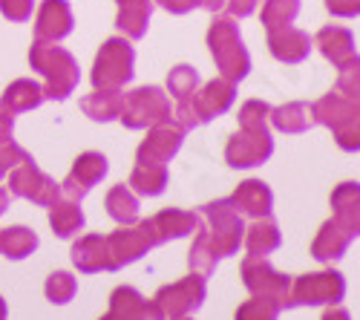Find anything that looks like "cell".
I'll return each mask as SVG.
<instances>
[{"instance_id":"obj_38","label":"cell","mask_w":360,"mask_h":320,"mask_svg":"<svg viewBox=\"0 0 360 320\" xmlns=\"http://www.w3.org/2000/svg\"><path fill=\"white\" fill-rule=\"evenodd\" d=\"M283 306H277L274 300H265V297H251L248 303L239 306L236 320H277Z\"/></svg>"},{"instance_id":"obj_26","label":"cell","mask_w":360,"mask_h":320,"mask_svg":"<svg viewBox=\"0 0 360 320\" xmlns=\"http://www.w3.org/2000/svg\"><path fill=\"white\" fill-rule=\"evenodd\" d=\"M248 257H268L274 254L283 245V234H280V225L265 217V219H254L251 228H245V240H243Z\"/></svg>"},{"instance_id":"obj_41","label":"cell","mask_w":360,"mask_h":320,"mask_svg":"<svg viewBox=\"0 0 360 320\" xmlns=\"http://www.w3.org/2000/svg\"><path fill=\"white\" fill-rule=\"evenodd\" d=\"M26 159H32L29 156L20 144H15V141H6V144H0V179L6 177V173H12L20 162H26Z\"/></svg>"},{"instance_id":"obj_13","label":"cell","mask_w":360,"mask_h":320,"mask_svg":"<svg viewBox=\"0 0 360 320\" xmlns=\"http://www.w3.org/2000/svg\"><path fill=\"white\" fill-rule=\"evenodd\" d=\"M150 248H153V245H150L141 222H136V225H118L112 234L107 237V271H118V269L136 263V260H141Z\"/></svg>"},{"instance_id":"obj_40","label":"cell","mask_w":360,"mask_h":320,"mask_svg":"<svg viewBox=\"0 0 360 320\" xmlns=\"http://www.w3.org/2000/svg\"><path fill=\"white\" fill-rule=\"evenodd\" d=\"M335 133V141H338V148L346 151V153H357L360 151V115L340 127L332 130Z\"/></svg>"},{"instance_id":"obj_50","label":"cell","mask_w":360,"mask_h":320,"mask_svg":"<svg viewBox=\"0 0 360 320\" xmlns=\"http://www.w3.org/2000/svg\"><path fill=\"white\" fill-rule=\"evenodd\" d=\"M0 320H6V303H4V297H0Z\"/></svg>"},{"instance_id":"obj_39","label":"cell","mask_w":360,"mask_h":320,"mask_svg":"<svg viewBox=\"0 0 360 320\" xmlns=\"http://www.w3.org/2000/svg\"><path fill=\"white\" fill-rule=\"evenodd\" d=\"M268 115H271V104L259 98H251L239 107V127H268Z\"/></svg>"},{"instance_id":"obj_30","label":"cell","mask_w":360,"mask_h":320,"mask_svg":"<svg viewBox=\"0 0 360 320\" xmlns=\"http://www.w3.org/2000/svg\"><path fill=\"white\" fill-rule=\"evenodd\" d=\"M104 208H107L112 222H118V225H136L141 205H139V196L130 191V185H112L107 191Z\"/></svg>"},{"instance_id":"obj_10","label":"cell","mask_w":360,"mask_h":320,"mask_svg":"<svg viewBox=\"0 0 360 320\" xmlns=\"http://www.w3.org/2000/svg\"><path fill=\"white\" fill-rule=\"evenodd\" d=\"M153 303L162 309L165 320H182L188 314H193L202 303H205V277L202 274H191L179 283H170L165 288H159V295L153 297Z\"/></svg>"},{"instance_id":"obj_5","label":"cell","mask_w":360,"mask_h":320,"mask_svg":"<svg viewBox=\"0 0 360 320\" xmlns=\"http://www.w3.org/2000/svg\"><path fill=\"white\" fill-rule=\"evenodd\" d=\"M136 75V49L127 38H110L101 44L96 64H93V87L96 90H118L133 81Z\"/></svg>"},{"instance_id":"obj_9","label":"cell","mask_w":360,"mask_h":320,"mask_svg":"<svg viewBox=\"0 0 360 320\" xmlns=\"http://www.w3.org/2000/svg\"><path fill=\"white\" fill-rule=\"evenodd\" d=\"M9 193L35 202L41 208H49L52 202L61 199V182L46 177V173L35 165V159H26L9 173Z\"/></svg>"},{"instance_id":"obj_43","label":"cell","mask_w":360,"mask_h":320,"mask_svg":"<svg viewBox=\"0 0 360 320\" xmlns=\"http://www.w3.org/2000/svg\"><path fill=\"white\" fill-rule=\"evenodd\" d=\"M326 9L335 18H357L360 15V0H326Z\"/></svg>"},{"instance_id":"obj_19","label":"cell","mask_w":360,"mask_h":320,"mask_svg":"<svg viewBox=\"0 0 360 320\" xmlns=\"http://www.w3.org/2000/svg\"><path fill=\"white\" fill-rule=\"evenodd\" d=\"M233 208L243 214V217H251V219H265L271 217V208H274V193L262 179H245L239 182L233 196Z\"/></svg>"},{"instance_id":"obj_18","label":"cell","mask_w":360,"mask_h":320,"mask_svg":"<svg viewBox=\"0 0 360 320\" xmlns=\"http://www.w3.org/2000/svg\"><path fill=\"white\" fill-rule=\"evenodd\" d=\"M311 46L314 41L309 38V32H303L297 26H283V29L268 32V49H271V55L280 64H303Z\"/></svg>"},{"instance_id":"obj_17","label":"cell","mask_w":360,"mask_h":320,"mask_svg":"<svg viewBox=\"0 0 360 320\" xmlns=\"http://www.w3.org/2000/svg\"><path fill=\"white\" fill-rule=\"evenodd\" d=\"M101 320H165L156 303H147L133 286H118L110 297V312Z\"/></svg>"},{"instance_id":"obj_28","label":"cell","mask_w":360,"mask_h":320,"mask_svg":"<svg viewBox=\"0 0 360 320\" xmlns=\"http://www.w3.org/2000/svg\"><path fill=\"white\" fill-rule=\"evenodd\" d=\"M72 263L84 274L107 271V237L101 234H86L72 245Z\"/></svg>"},{"instance_id":"obj_22","label":"cell","mask_w":360,"mask_h":320,"mask_svg":"<svg viewBox=\"0 0 360 320\" xmlns=\"http://www.w3.org/2000/svg\"><path fill=\"white\" fill-rule=\"evenodd\" d=\"M335 222L349 237H360V182H343L332 193Z\"/></svg>"},{"instance_id":"obj_14","label":"cell","mask_w":360,"mask_h":320,"mask_svg":"<svg viewBox=\"0 0 360 320\" xmlns=\"http://www.w3.org/2000/svg\"><path fill=\"white\" fill-rule=\"evenodd\" d=\"M107 170H110V162H107L104 153H98V151L81 153V156L75 159L72 170L67 173V179L61 182V196L81 202L89 191H93V188L107 177Z\"/></svg>"},{"instance_id":"obj_15","label":"cell","mask_w":360,"mask_h":320,"mask_svg":"<svg viewBox=\"0 0 360 320\" xmlns=\"http://www.w3.org/2000/svg\"><path fill=\"white\" fill-rule=\"evenodd\" d=\"M139 222H141L144 234L153 248L162 243H170V240H182L199 228V217L193 211H182V208H165L156 217L139 219Z\"/></svg>"},{"instance_id":"obj_3","label":"cell","mask_w":360,"mask_h":320,"mask_svg":"<svg viewBox=\"0 0 360 320\" xmlns=\"http://www.w3.org/2000/svg\"><path fill=\"white\" fill-rule=\"evenodd\" d=\"M207 46L217 61V70L228 81H243L251 72V55L239 35V26L231 15H214L211 29H207Z\"/></svg>"},{"instance_id":"obj_34","label":"cell","mask_w":360,"mask_h":320,"mask_svg":"<svg viewBox=\"0 0 360 320\" xmlns=\"http://www.w3.org/2000/svg\"><path fill=\"white\" fill-rule=\"evenodd\" d=\"M300 15V0H265L262 4V26L265 32H274L283 26H294Z\"/></svg>"},{"instance_id":"obj_24","label":"cell","mask_w":360,"mask_h":320,"mask_svg":"<svg viewBox=\"0 0 360 320\" xmlns=\"http://www.w3.org/2000/svg\"><path fill=\"white\" fill-rule=\"evenodd\" d=\"M349 243H352V237L335 219H328V222L320 225L317 237L311 243V257L317 260V263H335V260H340L346 254Z\"/></svg>"},{"instance_id":"obj_25","label":"cell","mask_w":360,"mask_h":320,"mask_svg":"<svg viewBox=\"0 0 360 320\" xmlns=\"http://www.w3.org/2000/svg\"><path fill=\"white\" fill-rule=\"evenodd\" d=\"M46 101L44 96V87L32 78H18L6 87V93L4 98H0V107H6L12 115L18 113H29V110H38L41 104Z\"/></svg>"},{"instance_id":"obj_23","label":"cell","mask_w":360,"mask_h":320,"mask_svg":"<svg viewBox=\"0 0 360 320\" xmlns=\"http://www.w3.org/2000/svg\"><path fill=\"white\" fill-rule=\"evenodd\" d=\"M311 115H314V124H323L328 130H335V127L357 119L360 110L346 96H340L338 90H332V93H326L323 98H317L311 104Z\"/></svg>"},{"instance_id":"obj_20","label":"cell","mask_w":360,"mask_h":320,"mask_svg":"<svg viewBox=\"0 0 360 320\" xmlns=\"http://www.w3.org/2000/svg\"><path fill=\"white\" fill-rule=\"evenodd\" d=\"M311 41H314V46L320 49V55L326 58V61H332L338 70H340L343 64H349L352 58L357 55V52H354V35L349 32L346 26H338V23L323 26Z\"/></svg>"},{"instance_id":"obj_31","label":"cell","mask_w":360,"mask_h":320,"mask_svg":"<svg viewBox=\"0 0 360 320\" xmlns=\"http://www.w3.org/2000/svg\"><path fill=\"white\" fill-rule=\"evenodd\" d=\"M122 96L124 93H118V90H96L81 98V110L93 122H101V124L115 122L118 113H122Z\"/></svg>"},{"instance_id":"obj_1","label":"cell","mask_w":360,"mask_h":320,"mask_svg":"<svg viewBox=\"0 0 360 320\" xmlns=\"http://www.w3.org/2000/svg\"><path fill=\"white\" fill-rule=\"evenodd\" d=\"M205 225L196 228L193 245L188 251V266L193 274H214L219 257H233L239 254V245L245 240V225L243 214L233 208L231 199H217L202 205Z\"/></svg>"},{"instance_id":"obj_35","label":"cell","mask_w":360,"mask_h":320,"mask_svg":"<svg viewBox=\"0 0 360 320\" xmlns=\"http://www.w3.org/2000/svg\"><path fill=\"white\" fill-rule=\"evenodd\" d=\"M196 90H199V72L191 64H179V67L170 70V75H167V93H170V98L185 101Z\"/></svg>"},{"instance_id":"obj_4","label":"cell","mask_w":360,"mask_h":320,"mask_svg":"<svg viewBox=\"0 0 360 320\" xmlns=\"http://www.w3.org/2000/svg\"><path fill=\"white\" fill-rule=\"evenodd\" d=\"M233 101H236V84L219 75L214 81H207L205 87H199L191 98L176 101L173 119L185 130H193V127L214 122L217 115H225L233 107Z\"/></svg>"},{"instance_id":"obj_21","label":"cell","mask_w":360,"mask_h":320,"mask_svg":"<svg viewBox=\"0 0 360 320\" xmlns=\"http://www.w3.org/2000/svg\"><path fill=\"white\" fill-rule=\"evenodd\" d=\"M115 4H118L115 26H118V32H122V38L141 41L147 35V26H150V18H153L156 0H115Z\"/></svg>"},{"instance_id":"obj_27","label":"cell","mask_w":360,"mask_h":320,"mask_svg":"<svg viewBox=\"0 0 360 320\" xmlns=\"http://www.w3.org/2000/svg\"><path fill=\"white\" fill-rule=\"evenodd\" d=\"M268 124L280 133H306L309 127H314V115H311V104L306 101H288L283 107H271L268 115Z\"/></svg>"},{"instance_id":"obj_32","label":"cell","mask_w":360,"mask_h":320,"mask_svg":"<svg viewBox=\"0 0 360 320\" xmlns=\"http://www.w3.org/2000/svg\"><path fill=\"white\" fill-rule=\"evenodd\" d=\"M130 191L136 196H159L167 188V165H144L136 162L130 173Z\"/></svg>"},{"instance_id":"obj_42","label":"cell","mask_w":360,"mask_h":320,"mask_svg":"<svg viewBox=\"0 0 360 320\" xmlns=\"http://www.w3.org/2000/svg\"><path fill=\"white\" fill-rule=\"evenodd\" d=\"M35 9V0H0V15L12 23H23L32 18Z\"/></svg>"},{"instance_id":"obj_7","label":"cell","mask_w":360,"mask_h":320,"mask_svg":"<svg viewBox=\"0 0 360 320\" xmlns=\"http://www.w3.org/2000/svg\"><path fill=\"white\" fill-rule=\"evenodd\" d=\"M346 295V280L340 271H314V274H303L291 283L288 292V303L285 306H338Z\"/></svg>"},{"instance_id":"obj_36","label":"cell","mask_w":360,"mask_h":320,"mask_svg":"<svg viewBox=\"0 0 360 320\" xmlns=\"http://www.w3.org/2000/svg\"><path fill=\"white\" fill-rule=\"evenodd\" d=\"M335 90L340 96H346L360 110V55H354L349 64H343L338 70V87H335Z\"/></svg>"},{"instance_id":"obj_44","label":"cell","mask_w":360,"mask_h":320,"mask_svg":"<svg viewBox=\"0 0 360 320\" xmlns=\"http://www.w3.org/2000/svg\"><path fill=\"white\" fill-rule=\"evenodd\" d=\"M259 6V0H225V9L233 20H243V18H251Z\"/></svg>"},{"instance_id":"obj_37","label":"cell","mask_w":360,"mask_h":320,"mask_svg":"<svg viewBox=\"0 0 360 320\" xmlns=\"http://www.w3.org/2000/svg\"><path fill=\"white\" fill-rule=\"evenodd\" d=\"M75 288H78V283H75L72 274H67V271H52V274L46 277L44 292H46V297H49L52 303H70V300L75 297Z\"/></svg>"},{"instance_id":"obj_16","label":"cell","mask_w":360,"mask_h":320,"mask_svg":"<svg viewBox=\"0 0 360 320\" xmlns=\"http://www.w3.org/2000/svg\"><path fill=\"white\" fill-rule=\"evenodd\" d=\"M72 29H75V18L67 0H44L35 15V41L61 44L64 38L72 35Z\"/></svg>"},{"instance_id":"obj_46","label":"cell","mask_w":360,"mask_h":320,"mask_svg":"<svg viewBox=\"0 0 360 320\" xmlns=\"http://www.w3.org/2000/svg\"><path fill=\"white\" fill-rule=\"evenodd\" d=\"M12 130H15V115L6 107H0V144L12 141Z\"/></svg>"},{"instance_id":"obj_48","label":"cell","mask_w":360,"mask_h":320,"mask_svg":"<svg viewBox=\"0 0 360 320\" xmlns=\"http://www.w3.org/2000/svg\"><path fill=\"white\" fill-rule=\"evenodd\" d=\"M323 320H349V312L346 309H340V306H332L326 314H323Z\"/></svg>"},{"instance_id":"obj_49","label":"cell","mask_w":360,"mask_h":320,"mask_svg":"<svg viewBox=\"0 0 360 320\" xmlns=\"http://www.w3.org/2000/svg\"><path fill=\"white\" fill-rule=\"evenodd\" d=\"M6 208H9V191H6V188H0V217L6 214Z\"/></svg>"},{"instance_id":"obj_47","label":"cell","mask_w":360,"mask_h":320,"mask_svg":"<svg viewBox=\"0 0 360 320\" xmlns=\"http://www.w3.org/2000/svg\"><path fill=\"white\" fill-rule=\"evenodd\" d=\"M199 9L219 15V9H225V0H199Z\"/></svg>"},{"instance_id":"obj_8","label":"cell","mask_w":360,"mask_h":320,"mask_svg":"<svg viewBox=\"0 0 360 320\" xmlns=\"http://www.w3.org/2000/svg\"><path fill=\"white\" fill-rule=\"evenodd\" d=\"M274 153V139L268 127H239L225 144V162L231 167H257Z\"/></svg>"},{"instance_id":"obj_11","label":"cell","mask_w":360,"mask_h":320,"mask_svg":"<svg viewBox=\"0 0 360 320\" xmlns=\"http://www.w3.org/2000/svg\"><path fill=\"white\" fill-rule=\"evenodd\" d=\"M243 283H245V288H248L254 297L274 300L277 306H285L288 303L291 280L268 266L265 257H245L243 260Z\"/></svg>"},{"instance_id":"obj_6","label":"cell","mask_w":360,"mask_h":320,"mask_svg":"<svg viewBox=\"0 0 360 320\" xmlns=\"http://www.w3.org/2000/svg\"><path fill=\"white\" fill-rule=\"evenodd\" d=\"M173 119L170 110V98L159 87H139L122 96V113H118V122L127 130H150L162 122Z\"/></svg>"},{"instance_id":"obj_45","label":"cell","mask_w":360,"mask_h":320,"mask_svg":"<svg viewBox=\"0 0 360 320\" xmlns=\"http://www.w3.org/2000/svg\"><path fill=\"white\" fill-rule=\"evenodd\" d=\"M156 6H162L170 15H188V12L199 9V0H156Z\"/></svg>"},{"instance_id":"obj_2","label":"cell","mask_w":360,"mask_h":320,"mask_svg":"<svg viewBox=\"0 0 360 320\" xmlns=\"http://www.w3.org/2000/svg\"><path fill=\"white\" fill-rule=\"evenodd\" d=\"M29 64L44 78L46 98L67 101L78 90L81 70H78V61L72 58L70 49L58 46V44H46V41H35L32 49H29Z\"/></svg>"},{"instance_id":"obj_51","label":"cell","mask_w":360,"mask_h":320,"mask_svg":"<svg viewBox=\"0 0 360 320\" xmlns=\"http://www.w3.org/2000/svg\"><path fill=\"white\" fill-rule=\"evenodd\" d=\"M182 320H188V317H182Z\"/></svg>"},{"instance_id":"obj_12","label":"cell","mask_w":360,"mask_h":320,"mask_svg":"<svg viewBox=\"0 0 360 320\" xmlns=\"http://www.w3.org/2000/svg\"><path fill=\"white\" fill-rule=\"evenodd\" d=\"M185 127L179 124L176 119H167L156 127H150L147 130V139L139 144V151H136V162H144V165H167L179 148H182V141H185Z\"/></svg>"},{"instance_id":"obj_29","label":"cell","mask_w":360,"mask_h":320,"mask_svg":"<svg viewBox=\"0 0 360 320\" xmlns=\"http://www.w3.org/2000/svg\"><path fill=\"white\" fill-rule=\"evenodd\" d=\"M84 222L86 219H84V211H81V202H75V199L61 196L58 202L49 205V225L61 240L75 237L78 231L84 228Z\"/></svg>"},{"instance_id":"obj_33","label":"cell","mask_w":360,"mask_h":320,"mask_svg":"<svg viewBox=\"0 0 360 320\" xmlns=\"http://www.w3.org/2000/svg\"><path fill=\"white\" fill-rule=\"evenodd\" d=\"M38 248V234L26 225H12L0 231V254L9 260H23Z\"/></svg>"}]
</instances>
